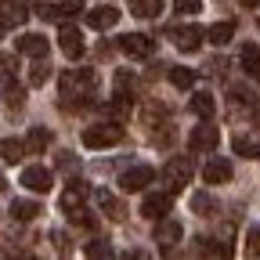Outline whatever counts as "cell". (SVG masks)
I'll list each match as a JSON object with an SVG mask.
<instances>
[{
    "instance_id": "cell-44",
    "label": "cell",
    "mask_w": 260,
    "mask_h": 260,
    "mask_svg": "<svg viewBox=\"0 0 260 260\" xmlns=\"http://www.w3.org/2000/svg\"><path fill=\"white\" fill-rule=\"evenodd\" d=\"M256 25H260V22H256Z\"/></svg>"
},
{
    "instance_id": "cell-4",
    "label": "cell",
    "mask_w": 260,
    "mask_h": 260,
    "mask_svg": "<svg viewBox=\"0 0 260 260\" xmlns=\"http://www.w3.org/2000/svg\"><path fill=\"white\" fill-rule=\"evenodd\" d=\"M170 40H174L177 51L191 54V51H199V47H203L206 29H199V25H174V29H170Z\"/></svg>"
},
{
    "instance_id": "cell-38",
    "label": "cell",
    "mask_w": 260,
    "mask_h": 260,
    "mask_svg": "<svg viewBox=\"0 0 260 260\" xmlns=\"http://www.w3.org/2000/svg\"><path fill=\"white\" fill-rule=\"evenodd\" d=\"M256 148H260V145H253V141H246V138H235V152H242V155L256 159Z\"/></svg>"
},
{
    "instance_id": "cell-12",
    "label": "cell",
    "mask_w": 260,
    "mask_h": 260,
    "mask_svg": "<svg viewBox=\"0 0 260 260\" xmlns=\"http://www.w3.org/2000/svg\"><path fill=\"white\" fill-rule=\"evenodd\" d=\"M87 195H90V188H87L83 181H73L69 188H65V191H61V199H58V206H61V213H65V217H69L73 210H80V206L87 203Z\"/></svg>"
},
{
    "instance_id": "cell-31",
    "label": "cell",
    "mask_w": 260,
    "mask_h": 260,
    "mask_svg": "<svg viewBox=\"0 0 260 260\" xmlns=\"http://www.w3.org/2000/svg\"><path fill=\"white\" fill-rule=\"evenodd\" d=\"M22 102H25V90H22L15 80H8V105H11V109H18Z\"/></svg>"
},
{
    "instance_id": "cell-41",
    "label": "cell",
    "mask_w": 260,
    "mask_h": 260,
    "mask_svg": "<svg viewBox=\"0 0 260 260\" xmlns=\"http://www.w3.org/2000/svg\"><path fill=\"white\" fill-rule=\"evenodd\" d=\"M242 4H256V0H242Z\"/></svg>"
},
{
    "instance_id": "cell-8",
    "label": "cell",
    "mask_w": 260,
    "mask_h": 260,
    "mask_svg": "<svg viewBox=\"0 0 260 260\" xmlns=\"http://www.w3.org/2000/svg\"><path fill=\"white\" fill-rule=\"evenodd\" d=\"M58 47H61V54L65 58H83V51H87V44H83V32L76 29V25H61V32H58Z\"/></svg>"
},
{
    "instance_id": "cell-23",
    "label": "cell",
    "mask_w": 260,
    "mask_h": 260,
    "mask_svg": "<svg viewBox=\"0 0 260 260\" xmlns=\"http://www.w3.org/2000/svg\"><path fill=\"white\" fill-rule=\"evenodd\" d=\"M44 210H40V203H32V199H15L11 203V217L15 220H37Z\"/></svg>"
},
{
    "instance_id": "cell-27",
    "label": "cell",
    "mask_w": 260,
    "mask_h": 260,
    "mask_svg": "<svg viewBox=\"0 0 260 260\" xmlns=\"http://www.w3.org/2000/svg\"><path fill=\"white\" fill-rule=\"evenodd\" d=\"M83 256H90V260H109V256H112V246L102 242V239H98V242H87V246H83Z\"/></svg>"
},
{
    "instance_id": "cell-28",
    "label": "cell",
    "mask_w": 260,
    "mask_h": 260,
    "mask_svg": "<svg viewBox=\"0 0 260 260\" xmlns=\"http://www.w3.org/2000/svg\"><path fill=\"white\" fill-rule=\"evenodd\" d=\"M47 76H51V65L40 58V61L29 69V83H32V87H40V83H47Z\"/></svg>"
},
{
    "instance_id": "cell-5",
    "label": "cell",
    "mask_w": 260,
    "mask_h": 260,
    "mask_svg": "<svg viewBox=\"0 0 260 260\" xmlns=\"http://www.w3.org/2000/svg\"><path fill=\"white\" fill-rule=\"evenodd\" d=\"M217 141H220V130H217L210 119H203V123L188 134V148H191V152H213Z\"/></svg>"
},
{
    "instance_id": "cell-3",
    "label": "cell",
    "mask_w": 260,
    "mask_h": 260,
    "mask_svg": "<svg viewBox=\"0 0 260 260\" xmlns=\"http://www.w3.org/2000/svg\"><path fill=\"white\" fill-rule=\"evenodd\" d=\"M123 141V126L116 123H102V126H87L83 130V145L87 148H112Z\"/></svg>"
},
{
    "instance_id": "cell-36",
    "label": "cell",
    "mask_w": 260,
    "mask_h": 260,
    "mask_svg": "<svg viewBox=\"0 0 260 260\" xmlns=\"http://www.w3.org/2000/svg\"><path fill=\"white\" fill-rule=\"evenodd\" d=\"M174 11L177 15H195L199 11V0H174Z\"/></svg>"
},
{
    "instance_id": "cell-21",
    "label": "cell",
    "mask_w": 260,
    "mask_h": 260,
    "mask_svg": "<svg viewBox=\"0 0 260 260\" xmlns=\"http://www.w3.org/2000/svg\"><path fill=\"white\" fill-rule=\"evenodd\" d=\"M206 40L217 44V47L232 44V40H235V22H217V25H210V29H206Z\"/></svg>"
},
{
    "instance_id": "cell-24",
    "label": "cell",
    "mask_w": 260,
    "mask_h": 260,
    "mask_svg": "<svg viewBox=\"0 0 260 260\" xmlns=\"http://www.w3.org/2000/svg\"><path fill=\"white\" fill-rule=\"evenodd\" d=\"M162 11V0H130V15L138 18H159Z\"/></svg>"
},
{
    "instance_id": "cell-37",
    "label": "cell",
    "mask_w": 260,
    "mask_h": 260,
    "mask_svg": "<svg viewBox=\"0 0 260 260\" xmlns=\"http://www.w3.org/2000/svg\"><path fill=\"white\" fill-rule=\"evenodd\" d=\"M232 102H239V105H253L256 102V98L246 90V87H232Z\"/></svg>"
},
{
    "instance_id": "cell-15",
    "label": "cell",
    "mask_w": 260,
    "mask_h": 260,
    "mask_svg": "<svg viewBox=\"0 0 260 260\" xmlns=\"http://www.w3.org/2000/svg\"><path fill=\"white\" fill-rule=\"evenodd\" d=\"M29 18V8L25 4H15V0H0V25L4 29H15Z\"/></svg>"
},
{
    "instance_id": "cell-17",
    "label": "cell",
    "mask_w": 260,
    "mask_h": 260,
    "mask_svg": "<svg viewBox=\"0 0 260 260\" xmlns=\"http://www.w3.org/2000/svg\"><path fill=\"white\" fill-rule=\"evenodd\" d=\"M239 61H242V73H246L253 83H260V47H256V44H242Z\"/></svg>"
},
{
    "instance_id": "cell-30",
    "label": "cell",
    "mask_w": 260,
    "mask_h": 260,
    "mask_svg": "<svg viewBox=\"0 0 260 260\" xmlns=\"http://www.w3.org/2000/svg\"><path fill=\"white\" fill-rule=\"evenodd\" d=\"M69 220H73V224H83V228H90V232L98 228V217H90L83 206H80V210H73V213H69Z\"/></svg>"
},
{
    "instance_id": "cell-33",
    "label": "cell",
    "mask_w": 260,
    "mask_h": 260,
    "mask_svg": "<svg viewBox=\"0 0 260 260\" xmlns=\"http://www.w3.org/2000/svg\"><path fill=\"white\" fill-rule=\"evenodd\" d=\"M130 90H134V76H130V73H116V94L130 98Z\"/></svg>"
},
{
    "instance_id": "cell-26",
    "label": "cell",
    "mask_w": 260,
    "mask_h": 260,
    "mask_svg": "<svg viewBox=\"0 0 260 260\" xmlns=\"http://www.w3.org/2000/svg\"><path fill=\"white\" fill-rule=\"evenodd\" d=\"M191 210L199 213V217H213V213H217V199H213V195H206V191H195V195H191Z\"/></svg>"
},
{
    "instance_id": "cell-10",
    "label": "cell",
    "mask_w": 260,
    "mask_h": 260,
    "mask_svg": "<svg viewBox=\"0 0 260 260\" xmlns=\"http://www.w3.org/2000/svg\"><path fill=\"white\" fill-rule=\"evenodd\" d=\"M119 51L130 58H148L155 51V40H148L145 32H126V37H119Z\"/></svg>"
},
{
    "instance_id": "cell-19",
    "label": "cell",
    "mask_w": 260,
    "mask_h": 260,
    "mask_svg": "<svg viewBox=\"0 0 260 260\" xmlns=\"http://www.w3.org/2000/svg\"><path fill=\"white\" fill-rule=\"evenodd\" d=\"M47 145H51V130L47 126H32L29 134H25V152H32V155L47 152Z\"/></svg>"
},
{
    "instance_id": "cell-18",
    "label": "cell",
    "mask_w": 260,
    "mask_h": 260,
    "mask_svg": "<svg viewBox=\"0 0 260 260\" xmlns=\"http://www.w3.org/2000/svg\"><path fill=\"white\" fill-rule=\"evenodd\" d=\"M94 203H98V206H102V213H105V217H112V220H123V217H126V210H123V203L116 199V195H112V191H105V188H98V191H94Z\"/></svg>"
},
{
    "instance_id": "cell-40",
    "label": "cell",
    "mask_w": 260,
    "mask_h": 260,
    "mask_svg": "<svg viewBox=\"0 0 260 260\" xmlns=\"http://www.w3.org/2000/svg\"><path fill=\"white\" fill-rule=\"evenodd\" d=\"M58 167H61V170H76V159H73V152H61V155H58Z\"/></svg>"
},
{
    "instance_id": "cell-7",
    "label": "cell",
    "mask_w": 260,
    "mask_h": 260,
    "mask_svg": "<svg viewBox=\"0 0 260 260\" xmlns=\"http://www.w3.org/2000/svg\"><path fill=\"white\" fill-rule=\"evenodd\" d=\"M174 206V191H148L145 195V203H141V217L145 220H159V217H167Z\"/></svg>"
},
{
    "instance_id": "cell-9",
    "label": "cell",
    "mask_w": 260,
    "mask_h": 260,
    "mask_svg": "<svg viewBox=\"0 0 260 260\" xmlns=\"http://www.w3.org/2000/svg\"><path fill=\"white\" fill-rule=\"evenodd\" d=\"M152 181H155V170L152 167H130V170L119 174V188L123 191H145Z\"/></svg>"
},
{
    "instance_id": "cell-20",
    "label": "cell",
    "mask_w": 260,
    "mask_h": 260,
    "mask_svg": "<svg viewBox=\"0 0 260 260\" xmlns=\"http://www.w3.org/2000/svg\"><path fill=\"white\" fill-rule=\"evenodd\" d=\"M191 112L199 116V119H210V116L217 112L213 94H210V90H195V94H191Z\"/></svg>"
},
{
    "instance_id": "cell-11",
    "label": "cell",
    "mask_w": 260,
    "mask_h": 260,
    "mask_svg": "<svg viewBox=\"0 0 260 260\" xmlns=\"http://www.w3.org/2000/svg\"><path fill=\"white\" fill-rule=\"evenodd\" d=\"M51 184H54V177L47 167H25L22 170V188H29V191L44 195V191H51Z\"/></svg>"
},
{
    "instance_id": "cell-2",
    "label": "cell",
    "mask_w": 260,
    "mask_h": 260,
    "mask_svg": "<svg viewBox=\"0 0 260 260\" xmlns=\"http://www.w3.org/2000/svg\"><path fill=\"white\" fill-rule=\"evenodd\" d=\"M195 174V162L188 155H174L167 159V167H162V181H167V191H181Z\"/></svg>"
},
{
    "instance_id": "cell-34",
    "label": "cell",
    "mask_w": 260,
    "mask_h": 260,
    "mask_svg": "<svg viewBox=\"0 0 260 260\" xmlns=\"http://www.w3.org/2000/svg\"><path fill=\"white\" fill-rule=\"evenodd\" d=\"M32 11H37L44 22H54V18H61V11L54 8V4H37V8H32Z\"/></svg>"
},
{
    "instance_id": "cell-1",
    "label": "cell",
    "mask_w": 260,
    "mask_h": 260,
    "mask_svg": "<svg viewBox=\"0 0 260 260\" xmlns=\"http://www.w3.org/2000/svg\"><path fill=\"white\" fill-rule=\"evenodd\" d=\"M94 87H98L94 69H65L58 76V98H61L65 109H73L76 102L83 105L87 98H94Z\"/></svg>"
},
{
    "instance_id": "cell-25",
    "label": "cell",
    "mask_w": 260,
    "mask_h": 260,
    "mask_svg": "<svg viewBox=\"0 0 260 260\" xmlns=\"http://www.w3.org/2000/svg\"><path fill=\"white\" fill-rule=\"evenodd\" d=\"M22 155H25V141H15V138L0 141V159L4 162H22Z\"/></svg>"
},
{
    "instance_id": "cell-35",
    "label": "cell",
    "mask_w": 260,
    "mask_h": 260,
    "mask_svg": "<svg viewBox=\"0 0 260 260\" xmlns=\"http://www.w3.org/2000/svg\"><path fill=\"white\" fill-rule=\"evenodd\" d=\"M58 11H61V15H80V11H87V8H83V0H61Z\"/></svg>"
},
{
    "instance_id": "cell-16",
    "label": "cell",
    "mask_w": 260,
    "mask_h": 260,
    "mask_svg": "<svg viewBox=\"0 0 260 260\" xmlns=\"http://www.w3.org/2000/svg\"><path fill=\"white\" fill-rule=\"evenodd\" d=\"M116 22H119V11L112 4H102V8H90L87 11V25L90 29H112Z\"/></svg>"
},
{
    "instance_id": "cell-13",
    "label": "cell",
    "mask_w": 260,
    "mask_h": 260,
    "mask_svg": "<svg viewBox=\"0 0 260 260\" xmlns=\"http://www.w3.org/2000/svg\"><path fill=\"white\" fill-rule=\"evenodd\" d=\"M15 47H18V54L44 58V54L51 51V40H47V37H40V32H22V37L15 40Z\"/></svg>"
},
{
    "instance_id": "cell-43",
    "label": "cell",
    "mask_w": 260,
    "mask_h": 260,
    "mask_svg": "<svg viewBox=\"0 0 260 260\" xmlns=\"http://www.w3.org/2000/svg\"><path fill=\"white\" fill-rule=\"evenodd\" d=\"M256 159H260V148H256Z\"/></svg>"
},
{
    "instance_id": "cell-22",
    "label": "cell",
    "mask_w": 260,
    "mask_h": 260,
    "mask_svg": "<svg viewBox=\"0 0 260 260\" xmlns=\"http://www.w3.org/2000/svg\"><path fill=\"white\" fill-rule=\"evenodd\" d=\"M167 80H170L177 90H188V87H195V69H188V65H170V69H167Z\"/></svg>"
},
{
    "instance_id": "cell-39",
    "label": "cell",
    "mask_w": 260,
    "mask_h": 260,
    "mask_svg": "<svg viewBox=\"0 0 260 260\" xmlns=\"http://www.w3.org/2000/svg\"><path fill=\"white\" fill-rule=\"evenodd\" d=\"M51 239H54V249L58 253H69V235H65V232H51Z\"/></svg>"
},
{
    "instance_id": "cell-32",
    "label": "cell",
    "mask_w": 260,
    "mask_h": 260,
    "mask_svg": "<svg viewBox=\"0 0 260 260\" xmlns=\"http://www.w3.org/2000/svg\"><path fill=\"white\" fill-rule=\"evenodd\" d=\"M0 80H15V54H0Z\"/></svg>"
},
{
    "instance_id": "cell-29",
    "label": "cell",
    "mask_w": 260,
    "mask_h": 260,
    "mask_svg": "<svg viewBox=\"0 0 260 260\" xmlns=\"http://www.w3.org/2000/svg\"><path fill=\"white\" fill-rule=\"evenodd\" d=\"M246 256H260V224L246 232Z\"/></svg>"
},
{
    "instance_id": "cell-42",
    "label": "cell",
    "mask_w": 260,
    "mask_h": 260,
    "mask_svg": "<svg viewBox=\"0 0 260 260\" xmlns=\"http://www.w3.org/2000/svg\"><path fill=\"white\" fill-rule=\"evenodd\" d=\"M0 37H4V25H0Z\"/></svg>"
},
{
    "instance_id": "cell-14",
    "label": "cell",
    "mask_w": 260,
    "mask_h": 260,
    "mask_svg": "<svg viewBox=\"0 0 260 260\" xmlns=\"http://www.w3.org/2000/svg\"><path fill=\"white\" fill-rule=\"evenodd\" d=\"M232 174H235V167L224 155H213L206 167H203V181L206 184H224V181H232Z\"/></svg>"
},
{
    "instance_id": "cell-6",
    "label": "cell",
    "mask_w": 260,
    "mask_h": 260,
    "mask_svg": "<svg viewBox=\"0 0 260 260\" xmlns=\"http://www.w3.org/2000/svg\"><path fill=\"white\" fill-rule=\"evenodd\" d=\"M181 235H184L181 220H174V217H159V220H155V242H159L162 253H170V249L181 242Z\"/></svg>"
}]
</instances>
